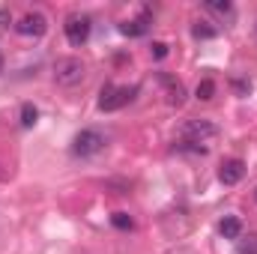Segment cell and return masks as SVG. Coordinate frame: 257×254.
<instances>
[{"label":"cell","instance_id":"cell-1","mask_svg":"<svg viewBox=\"0 0 257 254\" xmlns=\"http://www.w3.org/2000/svg\"><path fill=\"white\" fill-rule=\"evenodd\" d=\"M84 78H87V63L78 60V57H60L54 63V81L60 87H69L72 90V87L84 84Z\"/></svg>","mask_w":257,"mask_h":254},{"label":"cell","instance_id":"cell-2","mask_svg":"<svg viewBox=\"0 0 257 254\" xmlns=\"http://www.w3.org/2000/svg\"><path fill=\"white\" fill-rule=\"evenodd\" d=\"M102 150H105V135H99L96 129H84L72 138V156H78V159L99 156Z\"/></svg>","mask_w":257,"mask_h":254},{"label":"cell","instance_id":"cell-3","mask_svg":"<svg viewBox=\"0 0 257 254\" xmlns=\"http://www.w3.org/2000/svg\"><path fill=\"white\" fill-rule=\"evenodd\" d=\"M138 87H117V84H105L99 90V108L102 111H120L123 105H128L135 99Z\"/></svg>","mask_w":257,"mask_h":254},{"label":"cell","instance_id":"cell-4","mask_svg":"<svg viewBox=\"0 0 257 254\" xmlns=\"http://www.w3.org/2000/svg\"><path fill=\"white\" fill-rule=\"evenodd\" d=\"M218 135V126L209 120H186L180 126V141H194V144H206Z\"/></svg>","mask_w":257,"mask_h":254},{"label":"cell","instance_id":"cell-5","mask_svg":"<svg viewBox=\"0 0 257 254\" xmlns=\"http://www.w3.org/2000/svg\"><path fill=\"white\" fill-rule=\"evenodd\" d=\"M63 30H66L69 45L81 48V45L90 39V18H87V15H81V12H75V15H69V18H66Z\"/></svg>","mask_w":257,"mask_h":254},{"label":"cell","instance_id":"cell-6","mask_svg":"<svg viewBox=\"0 0 257 254\" xmlns=\"http://www.w3.org/2000/svg\"><path fill=\"white\" fill-rule=\"evenodd\" d=\"M15 30H18L21 36H33V39H39V36L48 30V18H45L42 12H27V15L18 18Z\"/></svg>","mask_w":257,"mask_h":254},{"label":"cell","instance_id":"cell-7","mask_svg":"<svg viewBox=\"0 0 257 254\" xmlns=\"http://www.w3.org/2000/svg\"><path fill=\"white\" fill-rule=\"evenodd\" d=\"M159 81H162V87L168 90V102L180 108V105L186 102V87H183L174 75H168V72H162V75H159Z\"/></svg>","mask_w":257,"mask_h":254},{"label":"cell","instance_id":"cell-8","mask_svg":"<svg viewBox=\"0 0 257 254\" xmlns=\"http://www.w3.org/2000/svg\"><path fill=\"white\" fill-rule=\"evenodd\" d=\"M242 174H245V165H242L239 159H227V162L218 168V180H221L224 186H236V183L242 180Z\"/></svg>","mask_w":257,"mask_h":254},{"label":"cell","instance_id":"cell-9","mask_svg":"<svg viewBox=\"0 0 257 254\" xmlns=\"http://www.w3.org/2000/svg\"><path fill=\"white\" fill-rule=\"evenodd\" d=\"M147 30H150V12H147L144 18H135V21H123V24H120V33H123V36H132V39H135V36H144Z\"/></svg>","mask_w":257,"mask_h":254},{"label":"cell","instance_id":"cell-10","mask_svg":"<svg viewBox=\"0 0 257 254\" xmlns=\"http://www.w3.org/2000/svg\"><path fill=\"white\" fill-rule=\"evenodd\" d=\"M218 230H221V236H224V239H236V236L242 233V221H239L236 215H227V218L218 224Z\"/></svg>","mask_w":257,"mask_h":254},{"label":"cell","instance_id":"cell-11","mask_svg":"<svg viewBox=\"0 0 257 254\" xmlns=\"http://www.w3.org/2000/svg\"><path fill=\"white\" fill-rule=\"evenodd\" d=\"M174 150L177 153H189V156H206L209 153L206 144H194V141H180V144H174Z\"/></svg>","mask_w":257,"mask_h":254},{"label":"cell","instance_id":"cell-12","mask_svg":"<svg viewBox=\"0 0 257 254\" xmlns=\"http://www.w3.org/2000/svg\"><path fill=\"white\" fill-rule=\"evenodd\" d=\"M194 96H197L200 102H209V99L215 96V81H212V78H203V81L197 84V90H194Z\"/></svg>","mask_w":257,"mask_h":254},{"label":"cell","instance_id":"cell-13","mask_svg":"<svg viewBox=\"0 0 257 254\" xmlns=\"http://www.w3.org/2000/svg\"><path fill=\"white\" fill-rule=\"evenodd\" d=\"M36 120H39V111H36L30 102H24V105H21V126L30 129V126H36Z\"/></svg>","mask_w":257,"mask_h":254},{"label":"cell","instance_id":"cell-14","mask_svg":"<svg viewBox=\"0 0 257 254\" xmlns=\"http://www.w3.org/2000/svg\"><path fill=\"white\" fill-rule=\"evenodd\" d=\"M192 33L197 39H212V36H215V27H209V21H194Z\"/></svg>","mask_w":257,"mask_h":254},{"label":"cell","instance_id":"cell-15","mask_svg":"<svg viewBox=\"0 0 257 254\" xmlns=\"http://www.w3.org/2000/svg\"><path fill=\"white\" fill-rule=\"evenodd\" d=\"M111 224H114L117 230H132V215H128V212H114V215H111Z\"/></svg>","mask_w":257,"mask_h":254},{"label":"cell","instance_id":"cell-16","mask_svg":"<svg viewBox=\"0 0 257 254\" xmlns=\"http://www.w3.org/2000/svg\"><path fill=\"white\" fill-rule=\"evenodd\" d=\"M206 9H212V12H221V15H230V12H233V6H230L227 0H206Z\"/></svg>","mask_w":257,"mask_h":254},{"label":"cell","instance_id":"cell-17","mask_svg":"<svg viewBox=\"0 0 257 254\" xmlns=\"http://www.w3.org/2000/svg\"><path fill=\"white\" fill-rule=\"evenodd\" d=\"M150 54H153L156 60H165V57H168V45H165V42H153V48H150Z\"/></svg>","mask_w":257,"mask_h":254},{"label":"cell","instance_id":"cell-18","mask_svg":"<svg viewBox=\"0 0 257 254\" xmlns=\"http://www.w3.org/2000/svg\"><path fill=\"white\" fill-rule=\"evenodd\" d=\"M239 254H257V239H254V236H251V242H248V245H242V248H239Z\"/></svg>","mask_w":257,"mask_h":254},{"label":"cell","instance_id":"cell-19","mask_svg":"<svg viewBox=\"0 0 257 254\" xmlns=\"http://www.w3.org/2000/svg\"><path fill=\"white\" fill-rule=\"evenodd\" d=\"M6 24H12V15H9V9H0V30H3Z\"/></svg>","mask_w":257,"mask_h":254},{"label":"cell","instance_id":"cell-20","mask_svg":"<svg viewBox=\"0 0 257 254\" xmlns=\"http://www.w3.org/2000/svg\"><path fill=\"white\" fill-rule=\"evenodd\" d=\"M233 87H236L239 93H248V84H245V81H233Z\"/></svg>","mask_w":257,"mask_h":254},{"label":"cell","instance_id":"cell-21","mask_svg":"<svg viewBox=\"0 0 257 254\" xmlns=\"http://www.w3.org/2000/svg\"><path fill=\"white\" fill-rule=\"evenodd\" d=\"M0 72H3V54H0Z\"/></svg>","mask_w":257,"mask_h":254},{"label":"cell","instance_id":"cell-22","mask_svg":"<svg viewBox=\"0 0 257 254\" xmlns=\"http://www.w3.org/2000/svg\"><path fill=\"white\" fill-rule=\"evenodd\" d=\"M254 33H257V27H254Z\"/></svg>","mask_w":257,"mask_h":254}]
</instances>
